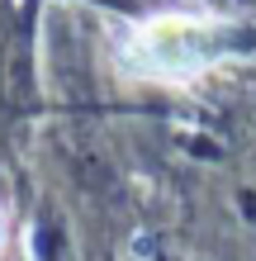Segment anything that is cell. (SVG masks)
Here are the masks:
<instances>
[{
  "label": "cell",
  "mask_w": 256,
  "mask_h": 261,
  "mask_svg": "<svg viewBox=\"0 0 256 261\" xmlns=\"http://www.w3.org/2000/svg\"><path fill=\"white\" fill-rule=\"evenodd\" d=\"M214 57H218L214 24L190 19V14H161V19H147L133 34L128 67L143 76H161V81H185Z\"/></svg>",
  "instance_id": "obj_1"
}]
</instances>
